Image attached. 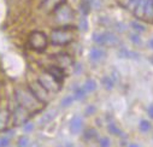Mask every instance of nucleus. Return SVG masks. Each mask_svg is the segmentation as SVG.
<instances>
[{"instance_id": "obj_1", "label": "nucleus", "mask_w": 153, "mask_h": 147, "mask_svg": "<svg viewBox=\"0 0 153 147\" xmlns=\"http://www.w3.org/2000/svg\"><path fill=\"white\" fill-rule=\"evenodd\" d=\"M75 27L71 25H63L60 28H56L52 30L50 40L54 46H65L72 42L74 40V34Z\"/></svg>"}, {"instance_id": "obj_2", "label": "nucleus", "mask_w": 153, "mask_h": 147, "mask_svg": "<svg viewBox=\"0 0 153 147\" xmlns=\"http://www.w3.org/2000/svg\"><path fill=\"white\" fill-rule=\"evenodd\" d=\"M16 99L19 106L24 107L28 111H37L40 108L39 104H41L37 100L31 93L30 91H24V89H16Z\"/></svg>"}, {"instance_id": "obj_3", "label": "nucleus", "mask_w": 153, "mask_h": 147, "mask_svg": "<svg viewBox=\"0 0 153 147\" xmlns=\"http://www.w3.org/2000/svg\"><path fill=\"white\" fill-rule=\"evenodd\" d=\"M28 45L31 50L36 52H42L47 48L48 46V38L47 35L40 30H35L30 33L28 38Z\"/></svg>"}, {"instance_id": "obj_4", "label": "nucleus", "mask_w": 153, "mask_h": 147, "mask_svg": "<svg viewBox=\"0 0 153 147\" xmlns=\"http://www.w3.org/2000/svg\"><path fill=\"white\" fill-rule=\"evenodd\" d=\"M93 41L99 46H108V47H116L121 44L118 36L111 31L94 33L93 34Z\"/></svg>"}, {"instance_id": "obj_5", "label": "nucleus", "mask_w": 153, "mask_h": 147, "mask_svg": "<svg viewBox=\"0 0 153 147\" xmlns=\"http://www.w3.org/2000/svg\"><path fill=\"white\" fill-rule=\"evenodd\" d=\"M53 13H54L56 21L58 23H62L63 25H68V23L74 19V10L66 4V1L59 5L53 11Z\"/></svg>"}, {"instance_id": "obj_6", "label": "nucleus", "mask_w": 153, "mask_h": 147, "mask_svg": "<svg viewBox=\"0 0 153 147\" xmlns=\"http://www.w3.org/2000/svg\"><path fill=\"white\" fill-rule=\"evenodd\" d=\"M29 91L41 104H47L50 101V92L39 81L31 82L29 85Z\"/></svg>"}, {"instance_id": "obj_7", "label": "nucleus", "mask_w": 153, "mask_h": 147, "mask_svg": "<svg viewBox=\"0 0 153 147\" xmlns=\"http://www.w3.org/2000/svg\"><path fill=\"white\" fill-rule=\"evenodd\" d=\"M39 81L48 92H53V93H57L59 89H60V82H58L57 80H54L48 72H45L44 75H41L39 77Z\"/></svg>"}, {"instance_id": "obj_8", "label": "nucleus", "mask_w": 153, "mask_h": 147, "mask_svg": "<svg viewBox=\"0 0 153 147\" xmlns=\"http://www.w3.org/2000/svg\"><path fill=\"white\" fill-rule=\"evenodd\" d=\"M12 120H13L15 125H23L29 120V111L18 105L12 114Z\"/></svg>"}, {"instance_id": "obj_9", "label": "nucleus", "mask_w": 153, "mask_h": 147, "mask_svg": "<svg viewBox=\"0 0 153 147\" xmlns=\"http://www.w3.org/2000/svg\"><path fill=\"white\" fill-rule=\"evenodd\" d=\"M53 59L56 60L57 65L63 68V69H66V68H70L72 64H74V59L70 54L68 53H59V54H56L53 56Z\"/></svg>"}, {"instance_id": "obj_10", "label": "nucleus", "mask_w": 153, "mask_h": 147, "mask_svg": "<svg viewBox=\"0 0 153 147\" xmlns=\"http://www.w3.org/2000/svg\"><path fill=\"white\" fill-rule=\"evenodd\" d=\"M82 128H83V120L80 115H75L71 121H70V124H69V129H70V133L74 134V135H77L82 131Z\"/></svg>"}, {"instance_id": "obj_11", "label": "nucleus", "mask_w": 153, "mask_h": 147, "mask_svg": "<svg viewBox=\"0 0 153 147\" xmlns=\"http://www.w3.org/2000/svg\"><path fill=\"white\" fill-rule=\"evenodd\" d=\"M46 72H48L54 80H57V81L60 82V83H62V82L64 81V79H65L64 69L60 68V66H58V65H51V66H48L47 70H46Z\"/></svg>"}, {"instance_id": "obj_12", "label": "nucleus", "mask_w": 153, "mask_h": 147, "mask_svg": "<svg viewBox=\"0 0 153 147\" xmlns=\"http://www.w3.org/2000/svg\"><path fill=\"white\" fill-rule=\"evenodd\" d=\"M106 57V52L101 47H92L89 51V59L94 63L101 62Z\"/></svg>"}, {"instance_id": "obj_13", "label": "nucleus", "mask_w": 153, "mask_h": 147, "mask_svg": "<svg viewBox=\"0 0 153 147\" xmlns=\"http://www.w3.org/2000/svg\"><path fill=\"white\" fill-rule=\"evenodd\" d=\"M63 3H65V0H42L41 7L46 10L47 12H53Z\"/></svg>"}, {"instance_id": "obj_14", "label": "nucleus", "mask_w": 153, "mask_h": 147, "mask_svg": "<svg viewBox=\"0 0 153 147\" xmlns=\"http://www.w3.org/2000/svg\"><path fill=\"white\" fill-rule=\"evenodd\" d=\"M117 56H118L120 58H122V59H135V60H136V59L140 58V54H139L137 52L130 51V50L124 48V47H122V48L118 50Z\"/></svg>"}, {"instance_id": "obj_15", "label": "nucleus", "mask_w": 153, "mask_h": 147, "mask_svg": "<svg viewBox=\"0 0 153 147\" xmlns=\"http://www.w3.org/2000/svg\"><path fill=\"white\" fill-rule=\"evenodd\" d=\"M10 121V111L7 108H0V131H4L7 128Z\"/></svg>"}, {"instance_id": "obj_16", "label": "nucleus", "mask_w": 153, "mask_h": 147, "mask_svg": "<svg viewBox=\"0 0 153 147\" xmlns=\"http://www.w3.org/2000/svg\"><path fill=\"white\" fill-rule=\"evenodd\" d=\"M146 1L147 0H139V3L136 4L135 9H134V15L137 18H143L145 15V9H146Z\"/></svg>"}, {"instance_id": "obj_17", "label": "nucleus", "mask_w": 153, "mask_h": 147, "mask_svg": "<svg viewBox=\"0 0 153 147\" xmlns=\"http://www.w3.org/2000/svg\"><path fill=\"white\" fill-rule=\"evenodd\" d=\"M98 85H97V81L93 80V79H87L85 81V83L82 85V88L86 91V93H92L97 89Z\"/></svg>"}, {"instance_id": "obj_18", "label": "nucleus", "mask_w": 153, "mask_h": 147, "mask_svg": "<svg viewBox=\"0 0 153 147\" xmlns=\"http://www.w3.org/2000/svg\"><path fill=\"white\" fill-rule=\"evenodd\" d=\"M101 85H102V87L106 89V91H112L113 89V87H114V80L111 77V76H104L102 79H101Z\"/></svg>"}, {"instance_id": "obj_19", "label": "nucleus", "mask_w": 153, "mask_h": 147, "mask_svg": "<svg viewBox=\"0 0 153 147\" xmlns=\"http://www.w3.org/2000/svg\"><path fill=\"white\" fill-rule=\"evenodd\" d=\"M56 116H57V110H50L48 112H46V114L41 117L40 123H41V124H47V123H50Z\"/></svg>"}, {"instance_id": "obj_20", "label": "nucleus", "mask_w": 153, "mask_h": 147, "mask_svg": "<svg viewBox=\"0 0 153 147\" xmlns=\"http://www.w3.org/2000/svg\"><path fill=\"white\" fill-rule=\"evenodd\" d=\"M130 28L135 31V33H145L146 31V25L142 24L140 21H133L130 22Z\"/></svg>"}, {"instance_id": "obj_21", "label": "nucleus", "mask_w": 153, "mask_h": 147, "mask_svg": "<svg viewBox=\"0 0 153 147\" xmlns=\"http://www.w3.org/2000/svg\"><path fill=\"white\" fill-rule=\"evenodd\" d=\"M107 130H108L110 134L116 135V136H122V135H123V131H122L116 124H114V123H108V124H107Z\"/></svg>"}, {"instance_id": "obj_22", "label": "nucleus", "mask_w": 153, "mask_h": 147, "mask_svg": "<svg viewBox=\"0 0 153 147\" xmlns=\"http://www.w3.org/2000/svg\"><path fill=\"white\" fill-rule=\"evenodd\" d=\"M86 94H87V93H86V91H85L82 87L75 88V91H74V93H72L75 100H82V99H85V98H86Z\"/></svg>"}, {"instance_id": "obj_23", "label": "nucleus", "mask_w": 153, "mask_h": 147, "mask_svg": "<svg viewBox=\"0 0 153 147\" xmlns=\"http://www.w3.org/2000/svg\"><path fill=\"white\" fill-rule=\"evenodd\" d=\"M151 128H152V125H151L149 121H147V120H141V121H140V123H139V129H140V131H142V133H148V131L151 130Z\"/></svg>"}, {"instance_id": "obj_24", "label": "nucleus", "mask_w": 153, "mask_h": 147, "mask_svg": "<svg viewBox=\"0 0 153 147\" xmlns=\"http://www.w3.org/2000/svg\"><path fill=\"white\" fill-rule=\"evenodd\" d=\"M97 136H98V133H97V130L93 129V128L86 129L85 133H83V137H85L86 140H94V139H97Z\"/></svg>"}, {"instance_id": "obj_25", "label": "nucleus", "mask_w": 153, "mask_h": 147, "mask_svg": "<svg viewBox=\"0 0 153 147\" xmlns=\"http://www.w3.org/2000/svg\"><path fill=\"white\" fill-rule=\"evenodd\" d=\"M129 39H130V41L133 42V44H135V45H141L142 44V40H141V36H140V34L139 33H131V34H129Z\"/></svg>"}, {"instance_id": "obj_26", "label": "nucleus", "mask_w": 153, "mask_h": 147, "mask_svg": "<svg viewBox=\"0 0 153 147\" xmlns=\"http://www.w3.org/2000/svg\"><path fill=\"white\" fill-rule=\"evenodd\" d=\"M75 101V98H74V95H66L65 98H63V100L60 101V105L63 106V107H68V106H70V105H72V102Z\"/></svg>"}, {"instance_id": "obj_27", "label": "nucleus", "mask_w": 153, "mask_h": 147, "mask_svg": "<svg viewBox=\"0 0 153 147\" xmlns=\"http://www.w3.org/2000/svg\"><path fill=\"white\" fill-rule=\"evenodd\" d=\"M29 146V137L23 135L18 139V147H28Z\"/></svg>"}, {"instance_id": "obj_28", "label": "nucleus", "mask_w": 153, "mask_h": 147, "mask_svg": "<svg viewBox=\"0 0 153 147\" xmlns=\"http://www.w3.org/2000/svg\"><path fill=\"white\" fill-rule=\"evenodd\" d=\"M99 147H111V140L107 136H102L99 140Z\"/></svg>"}, {"instance_id": "obj_29", "label": "nucleus", "mask_w": 153, "mask_h": 147, "mask_svg": "<svg viewBox=\"0 0 153 147\" xmlns=\"http://www.w3.org/2000/svg\"><path fill=\"white\" fill-rule=\"evenodd\" d=\"M79 28H80L81 30H83V31H87V30H88V22H87V19H86V17H85V16L80 19Z\"/></svg>"}, {"instance_id": "obj_30", "label": "nucleus", "mask_w": 153, "mask_h": 147, "mask_svg": "<svg viewBox=\"0 0 153 147\" xmlns=\"http://www.w3.org/2000/svg\"><path fill=\"white\" fill-rule=\"evenodd\" d=\"M9 145H10V137L7 135L0 137V147H9Z\"/></svg>"}, {"instance_id": "obj_31", "label": "nucleus", "mask_w": 153, "mask_h": 147, "mask_svg": "<svg viewBox=\"0 0 153 147\" xmlns=\"http://www.w3.org/2000/svg\"><path fill=\"white\" fill-rule=\"evenodd\" d=\"M23 129H24V131H25V133H29V131H31V130L34 129V124H33V123L27 122L25 124H23Z\"/></svg>"}, {"instance_id": "obj_32", "label": "nucleus", "mask_w": 153, "mask_h": 147, "mask_svg": "<svg viewBox=\"0 0 153 147\" xmlns=\"http://www.w3.org/2000/svg\"><path fill=\"white\" fill-rule=\"evenodd\" d=\"M93 112H95V107H94V106H88L87 110H86V116H89V115H92Z\"/></svg>"}, {"instance_id": "obj_33", "label": "nucleus", "mask_w": 153, "mask_h": 147, "mask_svg": "<svg viewBox=\"0 0 153 147\" xmlns=\"http://www.w3.org/2000/svg\"><path fill=\"white\" fill-rule=\"evenodd\" d=\"M147 114H148L149 118L153 120V104H151V105L148 106V108H147Z\"/></svg>"}, {"instance_id": "obj_34", "label": "nucleus", "mask_w": 153, "mask_h": 147, "mask_svg": "<svg viewBox=\"0 0 153 147\" xmlns=\"http://www.w3.org/2000/svg\"><path fill=\"white\" fill-rule=\"evenodd\" d=\"M116 28L118 31H124L126 30V25L123 23H116Z\"/></svg>"}, {"instance_id": "obj_35", "label": "nucleus", "mask_w": 153, "mask_h": 147, "mask_svg": "<svg viewBox=\"0 0 153 147\" xmlns=\"http://www.w3.org/2000/svg\"><path fill=\"white\" fill-rule=\"evenodd\" d=\"M147 45H148V47H149L151 50H153V38H152V39L148 41V44H147Z\"/></svg>"}, {"instance_id": "obj_36", "label": "nucleus", "mask_w": 153, "mask_h": 147, "mask_svg": "<svg viewBox=\"0 0 153 147\" xmlns=\"http://www.w3.org/2000/svg\"><path fill=\"white\" fill-rule=\"evenodd\" d=\"M28 147H40V145L37 143V142H33V143H29Z\"/></svg>"}, {"instance_id": "obj_37", "label": "nucleus", "mask_w": 153, "mask_h": 147, "mask_svg": "<svg viewBox=\"0 0 153 147\" xmlns=\"http://www.w3.org/2000/svg\"><path fill=\"white\" fill-rule=\"evenodd\" d=\"M128 147H140V146H139L137 143H129Z\"/></svg>"}, {"instance_id": "obj_38", "label": "nucleus", "mask_w": 153, "mask_h": 147, "mask_svg": "<svg viewBox=\"0 0 153 147\" xmlns=\"http://www.w3.org/2000/svg\"><path fill=\"white\" fill-rule=\"evenodd\" d=\"M65 147H76L75 145H72V143H70V142H68L66 145H65Z\"/></svg>"}, {"instance_id": "obj_39", "label": "nucleus", "mask_w": 153, "mask_h": 147, "mask_svg": "<svg viewBox=\"0 0 153 147\" xmlns=\"http://www.w3.org/2000/svg\"><path fill=\"white\" fill-rule=\"evenodd\" d=\"M151 1H152V4H153V0H151Z\"/></svg>"}]
</instances>
